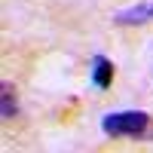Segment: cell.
<instances>
[{"instance_id": "cell-1", "label": "cell", "mask_w": 153, "mask_h": 153, "mask_svg": "<svg viewBox=\"0 0 153 153\" xmlns=\"http://www.w3.org/2000/svg\"><path fill=\"white\" fill-rule=\"evenodd\" d=\"M101 129L110 138H135V141H153V120L144 110H120L101 120Z\"/></svg>"}, {"instance_id": "cell-4", "label": "cell", "mask_w": 153, "mask_h": 153, "mask_svg": "<svg viewBox=\"0 0 153 153\" xmlns=\"http://www.w3.org/2000/svg\"><path fill=\"white\" fill-rule=\"evenodd\" d=\"M19 113V101H16V86H12L9 80L0 83V120H12Z\"/></svg>"}, {"instance_id": "cell-3", "label": "cell", "mask_w": 153, "mask_h": 153, "mask_svg": "<svg viewBox=\"0 0 153 153\" xmlns=\"http://www.w3.org/2000/svg\"><path fill=\"white\" fill-rule=\"evenodd\" d=\"M113 83V61L107 55H95L92 58V86L95 89H107Z\"/></svg>"}, {"instance_id": "cell-2", "label": "cell", "mask_w": 153, "mask_h": 153, "mask_svg": "<svg viewBox=\"0 0 153 153\" xmlns=\"http://www.w3.org/2000/svg\"><path fill=\"white\" fill-rule=\"evenodd\" d=\"M113 22L123 25V28H132V25H147V22H153V0L135 3V6H129V9H120L117 16H113Z\"/></svg>"}]
</instances>
